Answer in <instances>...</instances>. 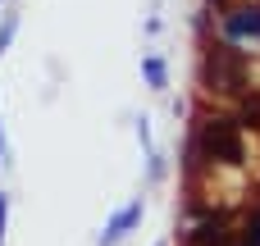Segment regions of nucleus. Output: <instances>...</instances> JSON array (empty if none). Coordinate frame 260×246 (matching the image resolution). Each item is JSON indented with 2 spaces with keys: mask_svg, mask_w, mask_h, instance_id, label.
Wrapping results in <instances>:
<instances>
[{
  "mask_svg": "<svg viewBox=\"0 0 260 246\" xmlns=\"http://www.w3.org/2000/svg\"><path fill=\"white\" fill-rule=\"evenodd\" d=\"M229 37H260V5H247V9H233L224 18Z\"/></svg>",
  "mask_w": 260,
  "mask_h": 246,
  "instance_id": "20e7f679",
  "label": "nucleus"
},
{
  "mask_svg": "<svg viewBox=\"0 0 260 246\" xmlns=\"http://www.w3.org/2000/svg\"><path fill=\"white\" fill-rule=\"evenodd\" d=\"M242 123L247 128H260V91L256 96H242Z\"/></svg>",
  "mask_w": 260,
  "mask_h": 246,
  "instance_id": "0eeeda50",
  "label": "nucleus"
},
{
  "mask_svg": "<svg viewBox=\"0 0 260 246\" xmlns=\"http://www.w3.org/2000/svg\"><path fill=\"white\" fill-rule=\"evenodd\" d=\"M142 224V201H133V205H123L110 224H105V233H101V246H114V242H123V233H133Z\"/></svg>",
  "mask_w": 260,
  "mask_h": 246,
  "instance_id": "7ed1b4c3",
  "label": "nucleus"
},
{
  "mask_svg": "<svg viewBox=\"0 0 260 246\" xmlns=\"http://www.w3.org/2000/svg\"><path fill=\"white\" fill-rule=\"evenodd\" d=\"M142 73H146V82H151L155 91H165V87H169V68H165V59H160V55H146V59H142Z\"/></svg>",
  "mask_w": 260,
  "mask_h": 246,
  "instance_id": "423d86ee",
  "label": "nucleus"
},
{
  "mask_svg": "<svg viewBox=\"0 0 260 246\" xmlns=\"http://www.w3.org/2000/svg\"><path fill=\"white\" fill-rule=\"evenodd\" d=\"M192 246H229V233H224V219H206L197 233H192Z\"/></svg>",
  "mask_w": 260,
  "mask_h": 246,
  "instance_id": "39448f33",
  "label": "nucleus"
},
{
  "mask_svg": "<svg viewBox=\"0 0 260 246\" xmlns=\"http://www.w3.org/2000/svg\"><path fill=\"white\" fill-rule=\"evenodd\" d=\"M5 210H9V196L0 192V242H5Z\"/></svg>",
  "mask_w": 260,
  "mask_h": 246,
  "instance_id": "9d476101",
  "label": "nucleus"
},
{
  "mask_svg": "<svg viewBox=\"0 0 260 246\" xmlns=\"http://www.w3.org/2000/svg\"><path fill=\"white\" fill-rule=\"evenodd\" d=\"M9 37H14V18H5V27H0V55H5V46H9Z\"/></svg>",
  "mask_w": 260,
  "mask_h": 246,
  "instance_id": "1a4fd4ad",
  "label": "nucleus"
},
{
  "mask_svg": "<svg viewBox=\"0 0 260 246\" xmlns=\"http://www.w3.org/2000/svg\"><path fill=\"white\" fill-rule=\"evenodd\" d=\"M242 246H260V215L251 219V228H247V242H242Z\"/></svg>",
  "mask_w": 260,
  "mask_h": 246,
  "instance_id": "6e6552de",
  "label": "nucleus"
},
{
  "mask_svg": "<svg viewBox=\"0 0 260 246\" xmlns=\"http://www.w3.org/2000/svg\"><path fill=\"white\" fill-rule=\"evenodd\" d=\"M0 164H5V128H0Z\"/></svg>",
  "mask_w": 260,
  "mask_h": 246,
  "instance_id": "9b49d317",
  "label": "nucleus"
},
{
  "mask_svg": "<svg viewBox=\"0 0 260 246\" xmlns=\"http://www.w3.org/2000/svg\"><path fill=\"white\" fill-rule=\"evenodd\" d=\"M206 87L210 91H224V96H238L247 87V59H242L238 46L224 41V46H215L206 55Z\"/></svg>",
  "mask_w": 260,
  "mask_h": 246,
  "instance_id": "f257e3e1",
  "label": "nucleus"
},
{
  "mask_svg": "<svg viewBox=\"0 0 260 246\" xmlns=\"http://www.w3.org/2000/svg\"><path fill=\"white\" fill-rule=\"evenodd\" d=\"M201 151L219 164H242L247 151H242V123L238 119H206L201 128Z\"/></svg>",
  "mask_w": 260,
  "mask_h": 246,
  "instance_id": "f03ea898",
  "label": "nucleus"
}]
</instances>
